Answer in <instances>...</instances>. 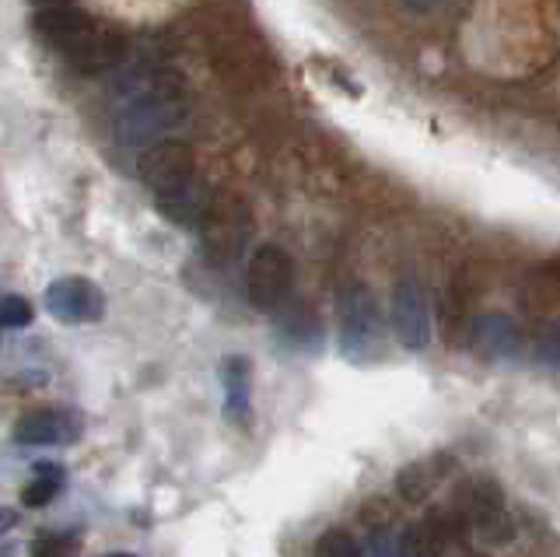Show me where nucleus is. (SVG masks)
Segmentation results:
<instances>
[{
	"mask_svg": "<svg viewBox=\"0 0 560 557\" xmlns=\"http://www.w3.org/2000/svg\"><path fill=\"white\" fill-rule=\"evenodd\" d=\"M224 386V417L232 425H249L253 417V364L242 355H228L221 361Z\"/></svg>",
	"mask_w": 560,
	"mask_h": 557,
	"instance_id": "obj_12",
	"label": "nucleus"
},
{
	"mask_svg": "<svg viewBox=\"0 0 560 557\" xmlns=\"http://www.w3.org/2000/svg\"><path fill=\"white\" fill-rule=\"evenodd\" d=\"M210 204H214V197L207 194V186L200 179H192L189 186L175 189V194H168V197H154L158 214L172 224H179V229H200L207 211H210Z\"/></svg>",
	"mask_w": 560,
	"mask_h": 557,
	"instance_id": "obj_13",
	"label": "nucleus"
},
{
	"mask_svg": "<svg viewBox=\"0 0 560 557\" xmlns=\"http://www.w3.org/2000/svg\"><path fill=\"white\" fill-rule=\"evenodd\" d=\"M18 522H22V512H18V509H0V536L11 533Z\"/></svg>",
	"mask_w": 560,
	"mask_h": 557,
	"instance_id": "obj_23",
	"label": "nucleus"
},
{
	"mask_svg": "<svg viewBox=\"0 0 560 557\" xmlns=\"http://www.w3.org/2000/svg\"><path fill=\"white\" fill-rule=\"evenodd\" d=\"M469 526L477 530V536L490 547H504V544H512V539H515V519L508 515V509L483 512V515L472 519Z\"/></svg>",
	"mask_w": 560,
	"mask_h": 557,
	"instance_id": "obj_18",
	"label": "nucleus"
},
{
	"mask_svg": "<svg viewBox=\"0 0 560 557\" xmlns=\"http://www.w3.org/2000/svg\"><path fill=\"white\" fill-rule=\"evenodd\" d=\"M340 312V355L354 364L375 361L382 355V309L375 294L361 281H347L337 294Z\"/></svg>",
	"mask_w": 560,
	"mask_h": 557,
	"instance_id": "obj_2",
	"label": "nucleus"
},
{
	"mask_svg": "<svg viewBox=\"0 0 560 557\" xmlns=\"http://www.w3.org/2000/svg\"><path fill=\"white\" fill-rule=\"evenodd\" d=\"M81 547L74 533H43L28 544V557H70Z\"/></svg>",
	"mask_w": 560,
	"mask_h": 557,
	"instance_id": "obj_21",
	"label": "nucleus"
},
{
	"mask_svg": "<svg viewBox=\"0 0 560 557\" xmlns=\"http://www.w3.org/2000/svg\"><path fill=\"white\" fill-rule=\"evenodd\" d=\"M280 337L291 347H302V351H319V340H323V326L319 316L305 305H291L280 320Z\"/></svg>",
	"mask_w": 560,
	"mask_h": 557,
	"instance_id": "obj_15",
	"label": "nucleus"
},
{
	"mask_svg": "<svg viewBox=\"0 0 560 557\" xmlns=\"http://www.w3.org/2000/svg\"><path fill=\"white\" fill-rule=\"evenodd\" d=\"M459 557H483V554H469V550H466V554H459Z\"/></svg>",
	"mask_w": 560,
	"mask_h": 557,
	"instance_id": "obj_28",
	"label": "nucleus"
},
{
	"mask_svg": "<svg viewBox=\"0 0 560 557\" xmlns=\"http://www.w3.org/2000/svg\"><path fill=\"white\" fill-rule=\"evenodd\" d=\"M200 232H203L207 256L218 259V264H232V259L245 250V242H249L253 214H249V207H245V200L218 197L214 204H210Z\"/></svg>",
	"mask_w": 560,
	"mask_h": 557,
	"instance_id": "obj_5",
	"label": "nucleus"
},
{
	"mask_svg": "<svg viewBox=\"0 0 560 557\" xmlns=\"http://www.w3.org/2000/svg\"><path fill=\"white\" fill-rule=\"evenodd\" d=\"M109 98L116 109V137L130 148L168 141V134L189 119V84L175 67H130L113 81Z\"/></svg>",
	"mask_w": 560,
	"mask_h": 557,
	"instance_id": "obj_1",
	"label": "nucleus"
},
{
	"mask_svg": "<svg viewBox=\"0 0 560 557\" xmlns=\"http://www.w3.org/2000/svg\"><path fill=\"white\" fill-rule=\"evenodd\" d=\"M32 316H35V309L28 299H22V294H4V299H0V326L22 329L32 323Z\"/></svg>",
	"mask_w": 560,
	"mask_h": 557,
	"instance_id": "obj_22",
	"label": "nucleus"
},
{
	"mask_svg": "<svg viewBox=\"0 0 560 557\" xmlns=\"http://www.w3.org/2000/svg\"><path fill=\"white\" fill-rule=\"evenodd\" d=\"M137 176L154 197H168L175 189H183L197 179V151H192L186 141H179V137L158 141L140 151Z\"/></svg>",
	"mask_w": 560,
	"mask_h": 557,
	"instance_id": "obj_3",
	"label": "nucleus"
},
{
	"mask_svg": "<svg viewBox=\"0 0 560 557\" xmlns=\"http://www.w3.org/2000/svg\"><path fill=\"white\" fill-rule=\"evenodd\" d=\"M81 439V417L63 407H43L28 410L14 425L18 445H70Z\"/></svg>",
	"mask_w": 560,
	"mask_h": 557,
	"instance_id": "obj_9",
	"label": "nucleus"
},
{
	"mask_svg": "<svg viewBox=\"0 0 560 557\" xmlns=\"http://www.w3.org/2000/svg\"><path fill=\"white\" fill-rule=\"evenodd\" d=\"M67 474H63V466L57 463H35V480H28L22 487V504L25 509H43V504H49L52 498L60 495V487H63Z\"/></svg>",
	"mask_w": 560,
	"mask_h": 557,
	"instance_id": "obj_17",
	"label": "nucleus"
},
{
	"mask_svg": "<svg viewBox=\"0 0 560 557\" xmlns=\"http://www.w3.org/2000/svg\"><path fill=\"white\" fill-rule=\"evenodd\" d=\"M43 305L52 320H60L67 326H81V323H98L105 316V294L95 281L88 277H57L46 294H43Z\"/></svg>",
	"mask_w": 560,
	"mask_h": 557,
	"instance_id": "obj_6",
	"label": "nucleus"
},
{
	"mask_svg": "<svg viewBox=\"0 0 560 557\" xmlns=\"http://www.w3.org/2000/svg\"><path fill=\"white\" fill-rule=\"evenodd\" d=\"M312 557H361V544H358L350 530L332 526V530H326L319 539H315Z\"/></svg>",
	"mask_w": 560,
	"mask_h": 557,
	"instance_id": "obj_19",
	"label": "nucleus"
},
{
	"mask_svg": "<svg viewBox=\"0 0 560 557\" xmlns=\"http://www.w3.org/2000/svg\"><path fill=\"white\" fill-rule=\"evenodd\" d=\"M105 557H133V554H105Z\"/></svg>",
	"mask_w": 560,
	"mask_h": 557,
	"instance_id": "obj_27",
	"label": "nucleus"
},
{
	"mask_svg": "<svg viewBox=\"0 0 560 557\" xmlns=\"http://www.w3.org/2000/svg\"><path fill=\"white\" fill-rule=\"evenodd\" d=\"M469 347L483 361H504L518 351V323L508 312H480L469 326Z\"/></svg>",
	"mask_w": 560,
	"mask_h": 557,
	"instance_id": "obj_11",
	"label": "nucleus"
},
{
	"mask_svg": "<svg viewBox=\"0 0 560 557\" xmlns=\"http://www.w3.org/2000/svg\"><path fill=\"white\" fill-rule=\"evenodd\" d=\"M35 32L43 36V43H49L57 54L67 60L74 49L88 39V32H92L98 22L95 19H88V14L81 11V8H70V4H63V8H49V11H39L35 14Z\"/></svg>",
	"mask_w": 560,
	"mask_h": 557,
	"instance_id": "obj_10",
	"label": "nucleus"
},
{
	"mask_svg": "<svg viewBox=\"0 0 560 557\" xmlns=\"http://www.w3.org/2000/svg\"><path fill=\"white\" fill-rule=\"evenodd\" d=\"M533 358H536L539 369L560 372V320H550L547 326L539 329L536 347H533Z\"/></svg>",
	"mask_w": 560,
	"mask_h": 557,
	"instance_id": "obj_20",
	"label": "nucleus"
},
{
	"mask_svg": "<svg viewBox=\"0 0 560 557\" xmlns=\"http://www.w3.org/2000/svg\"><path fill=\"white\" fill-rule=\"evenodd\" d=\"M442 466H452L448 456L442 460H428V463H410V466H402L399 474H396V495L407 501V504H424L434 491V484L438 477H442Z\"/></svg>",
	"mask_w": 560,
	"mask_h": 557,
	"instance_id": "obj_14",
	"label": "nucleus"
},
{
	"mask_svg": "<svg viewBox=\"0 0 560 557\" xmlns=\"http://www.w3.org/2000/svg\"><path fill=\"white\" fill-rule=\"evenodd\" d=\"M410 11H431V8H438V4H445V0H402Z\"/></svg>",
	"mask_w": 560,
	"mask_h": 557,
	"instance_id": "obj_24",
	"label": "nucleus"
},
{
	"mask_svg": "<svg viewBox=\"0 0 560 557\" xmlns=\"http://www.w3.org/2000/svg\"><path fill=\"white\" fill-rule=\"evenodd\" d=\"M393 329L407 351H424L431 344V305L417 277H399L393 288Z\"/></svg>",
	"mask_w": 560,
	"mask_h": 557,
	"instance_id": "obj_7",
	"label": "nucleus"
},
{
	"mask_svg": "<svg viewBox=\"0 0 560 557\" xmlns=\"http://www.w3.org/2000/svg\"><path fill=\"white\" fill-rule=\"evenodd\" d=\"M127 49H130V39L122 36L119 28L95 25L92 32H88V39L67 57V63L84 78H98V74L116 71V67L127 60Z\"/></svg>",
	"mask_w": 560,
	"mask_h": 557,
	"instance_id": "obj_8",
	"label": "nucleus"
},
{
	"mask_svg": "<svg viewBox=\"0 0 560 557\" xmlns=\"http://www.w3.org/2000/svg\"><path fill=\"white\" fill-rule=\"evenodd\" d=\"M459 498H463V515L469 522L477 515H483V512L504 509V487L494 477H472L459 491Z\"/></svg>",
	"mask_w": 560,
	"mask_h": 557,
	"instance_id": "obj_16",
	"label": "nucleus"
},
{
	"mask_svg": "<svg viewBox=\"0 0 560 557\" xmlns=\"http://www.w3.org/2000/svg\"><path fill=\"white\" fill-rule=\"evenodd\" d=\"M35 8H43V11H49V8H63L67 0H32Z\"/></svg>",
	"mask_w": 560,
	"mask_h": 557,
	"instance_id": "obj_25",
	"label": "nucleus"
},
{
	"mask_svg": "<svg viewBox=\"0 0 560 557\" xmlns=\"http://www.w3.org/2000/svg\"><path fill=\"white\" fill-rule=\"evenodd\" d=\"M291 285H294V264L273 242L259 246L249 256V264H245V299H249L256 312H277L288 302Z\"/></svg>",
	"mask_w": 560,
	"mask_h": 557,
	"instance_id": "obj_4",
	"label": "nucleus"
},
{
	"mask_svg": "<svg viewBox=\"0 0 560 557\" xmlns=\"http://www.w3.org/2000/svg\"><path fill=\"white\" fill-rule=\"evenodd\" d=\"M0 557H14V547L8 544V547H0Z\"/></svg>",
	"mask_w": 560,
	"mask_h": 557,
	"instance_id": "obj_26",
	"label": "nucleus"
}]
</instances>
